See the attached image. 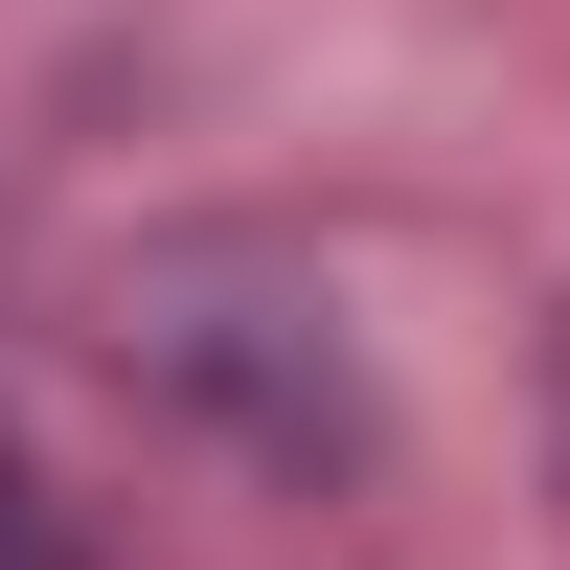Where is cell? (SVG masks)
I'll use <instances>...</instances> for the list:
<instances>
[{
	"mask_svg": "<svg viewBox=\"0 0 570 570\" xmlns=\"http://www.w3.org/2000/svg\"><path fill=\"white\" fill-rule=\"evenodd\" d=\"M0 548H23V456H0Z\"/></svg>",
	"mask_w": 570,
	"mask_h": 570,
	"instance_id": "obj_1",
	"label": "cell"
}]
</instances>
